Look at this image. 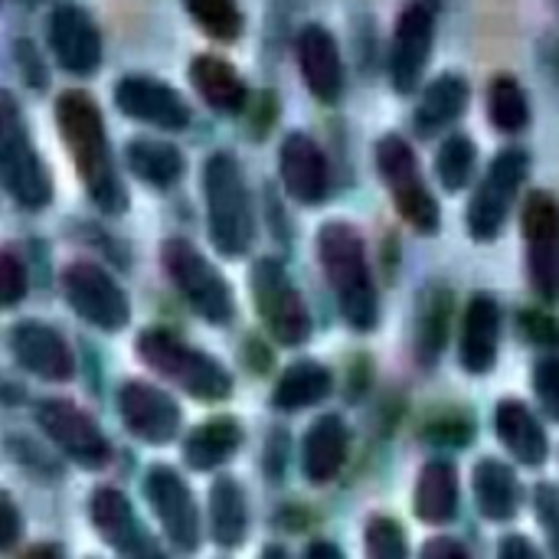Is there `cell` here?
Here are the masks:
<instances>
[{
  "label": "cell",
  "instance_id": "1",
  "mask_svg": "<svg viewBox=\"0 0 559 559\" xmlns=\"http://www.w3.org/2000/svg\"><path fill=\"white\" fill-rule=\"evenodd\" d=\"M56 124L62 134V144L85 183L88 200L118 216L128 206V193L124 183L118 177L115 167V154L108 144V131H105V118L102 108L95 105V98L82 88H69L56 98Z\"/></svg>",
  "mask_w": 559,
  "mask_h": 559
},
{
  "label": "cell",
  "instance_id": "2",
  "mask_svg": "<svg viewBox=\"0 0 559 559\" xmlns=\"http://www.w3.org/2000/svg\"><path fill=\"white\" fill-rule=\"evenodd\" d=\"M318 255L344 321L354 331H373L380 324V298L360 233L344 219L324 223L318 233Z\"/></svg>",
  "mask_w": 559,
  "mask_h": 559
},
{
  "label": "cell",
  "instance_id": "3",
  "mask_svg": "<svg viewBox=\"0 0 559 559\" xmlns=\"http://www.w3.org/2000/svg\"><path fill=\"white\" fill-rule=\"evenodd\" d=\"M203 200L210 239L223 255H242L252 246L255 219L239 160L229 151H213L203 160Z\"/></svg>",
  "mask_w": 559,
  "mask_h": 559
},
{
  "label": "cell",
  "instance_id": "4",
  "mask_svg": "<svg viewBox=\"0 0 559 559\" xmlns=\"http://www.w3.org/2000/svg\"><path fill=\"white\" fill-rule=\"evenodd\" d=\"M138 354H141V360L151 370L167 377L174 386H180L193 400L216 403V400H226L233 393V377H229V370L216 357L183 344L177 334H170L164 328L141 331Z\"/></svg>",
  "mask_w": 559,
  "mask_h": 559
},
{
  "label": "cell",
  "instance_id": "5",
  "mask_svg": "<svg viewBox=\"0 0 559 559\" xmlns=\"http://www.w3.org/2000/svg\"><path fill=\"white\" fill-rule=\"evenodd\" d=\"M0 180L23 210H43L52 200V180L10 92L0 95Z\"/></svg>",
  "mask_w": 559,
  "mask_h": 559
},
{
  "label": "cell",
  "instance_id": "6",
  "mask_svg": "<svg viewBox=\"0 0 559 559\" xmlns=\"http://www.w3.org/2000/svg\"><path fill=\"white\" fill-rule=\"evenodd\" d=\"M377 170H380V180L390 190L400 216L413 229L432 236L439 229V203L423 180L419 157H416L413 144L400 134H383L377 141Z\"/></svg>",
  "mask_w": 559,
  "mask_h": 559
},
{
  "label": "cell",
  "instance_id": "7",
  "mask_svg": "<svg viewBox=\"0 0 559 559\" xmlns=\"http://www.w3.org/2000/svg\"><path fill=\"white\" fill-rule=\"evenodd\" d=\"M160 262L180 298L210 324H229L233 318V292L226 278L206 262V255L187 239H167L160 249Z\"/></svg>",
  "mask_w": 559,
  "mask_h": 559
},
{
  "label": "cell",
  "instance_id": "8",
  "mask_svg": "<svg viewBox=\"0 0 559 559\" xmlns=\"http://www.w3.org/2000/svg\"><path fill=\"white\" fill-rule=\"evenodd\" d=\"M527 174H531V154L521 147H508L488 164V170L468 203V213H465V226H468L472 239H478V242L498 239Z\"/></svg>",
  "mask_w": 559,
  "mask_h": 559
},
{
  "label": "cell",
  "instance_id": "9",
  "mask_svg": "<svg viewBox=\"0 0 559 559\" xmlns=\"http://www.w3.org/2000/svg\"><path fill=\"white\" fill-rule=\"evenodd\" d=\"M249 282L255 311L265 321L269 334L285 347L305 344L311 337V314L285 265L278 259H259L249 272Z\"/></svg>",
  "mask_w": 559,
  "mask_h": 559
},
{
  "label": "cell",
  "instance_id": "10",
  "mask_svg": "<svg viewBox=\"0 0 559 559\" xmlns=\"http://www.w3.org/2000/svg\"><path fill=\"white\" fill-rule=\"evenodd\" d=\"M432 46H436V10L426 0H409L396 16L390 59H386L390 85L396 95H413L419 88L426 66L432 59Z\"/></svg>",
  "mask_w": 559,
  "mask_h": 559
},
{
  "label": "cell",
  "instance_id": "11",
  "mask_svg": "<svg viewBox=\"0 0 559 559\" xmlns=\"http://www.w3.org/2000/svg\"><path fill=\"white\" fill-rule=\"evenodd\" d=\"M46 43L59 69L69 75H92L102 66L105 46H102V29L92 20V13L72 0H62L49 10L46 16Z\"/></svg>",
  "mask_w": 559,
  "mask_h": 559
},
{
  "label": "cell",
  "instance_id": "12",
  "mask_svg": "<svg viewBox=\"0 0 559 559\" xmlns=\"http://www.w3.org/2000/svg\"><path fill=\"white\" fill-rule=\"evenodd\" d=\"M62 292L69 308L98 331H121L131 318V305L118 282L95 262H72L62 272Z\"/></svg>",
  "mask_w": 559,
  "mask_h": 559
},
{
  "label": "cell",
  "instance_id": "13",
  "mask_svg": "<svg viewBox=\"0 0 559 559\" xmlns=\"http://www.w3.org/2000/svg\"><path fill=\"white\" fill-rule=\"evenodd\" d=\"M527 239V269L540 298L559 301V200L547 190H534L521 213Z\"/></svg>",
  "mask_w": 559,
  "mask_h": 559
},
{
  "label": "cell",
  "instance_id": "14",
  "mask_svg": "<svg viewBox=\"0 0 559 559\" xmlns=\"http://www.w3.org/2000/svg\"><path fill=\"white\" fill-rule=\"evenodd\" d=\"M115 105L124 118L160 131H183L190 124L187 98L170 82L154 75H121L115 82Z\"/></svg>",
  "mask_w": 559,
  "mask_h": 559
},
{
  "label": "cell",
  "instance_id": "15",
  "mask_svg": "<svg viewBox=\"0 0 559 559\" xmlns=\"http://www.w3.org/2000/svg\"><path fill=\"white\" fill-rule=\"evenodd\" d=\"M144 495H147L167 540L177 550L193 554L200 547V514H197V501H193L187 481L170 465H154L144 478Z\"/></svg>",
  "mask_w": 559,
  "mask_h": 559
},
{
  "label": "cell",
  "instance_id": "16",
  "mask_svg": "<svg viewBox=\"0 0 559 559\" xmlns=\"http://www.w3.org/2000/svg\"><path fill=\"white\" fill-rule=\"evenodd\" d=\"M36 423L49 442H56L72 462L85 468H102L111 455L108 439L102 436L95 419H88L79 406L66 400H43L36 406Z\"/></svg>",
  "mask_w": 559,
  "mask_h": 559
},
{
  "label": "cell",
  "instance_id": "17",
  "mask_svg": "<svg viewBox=\"0 0 559 559\" xmlns=\"http://www.w3.org/2000/svg\"><path fill=\"white\" fill-rule=\"evenodd\" d=\"M278 177L295 203L318 206L331 193V164L321 144L305 131H288L278 144Z\"/></svg>",
  "mask_w": 559,
  "mask_h": 559
},
{
  "label": "cell",
  "instance_id": "18",
  "mask_svg": "<svg viewBox=\"0 0 559 559\" xmlns=\"http://www.w3.org/2000/svg\"><path fill=\"white\" fill-rule=\"evenodd\" d=\"M88 511L98 537L121 559H167L147 534V527L138 521L131 501L118 488H98L92 495Z\"/></svg>",
  "mask_w": 559,
  "mask_h": 559
},
{
  "label": "cell",
  "instance_id": "19",
  "mask_svg": "<svg viewBox=\"0 0 559 559\" xmlns=\"http://www.w3.org/2000/svg\"><path fill=\"white\" fill-rule=\"evenodd\" d=\"M295 52H298V69H301L308 92L321 105L341 102L347 75H344V59H341V46H337L334 33L321 23H308L298 29Z\"/></svg>",
  "mask_w": 559,
  "mask_h": 559
},
{
  "label": "cell",
  "instance_id": "20",
  "mask_svg": "<svg viewBox=\"0 0 559 559\" xmlns=\"http://www.w3.org/2000/svg\"><path fill=\"white\" fill-rule=\"evenodd\" d=\"M118 409H121V419H124L128 432L138 436L141 442L167 445L180 432L177 403L167 393H160L157 386H151V383H141V380L124 383L121 393H118Z\"/></svg>",
  "mask_w": 559,
  "mask_h": 559
},
{
  "label": "cell",
  "instance_id": "21",
  "mask_svg": "<svg viewBox=\"0 0 559 559\" xmlns=\"http://www.w3.org/2000/svg\"><path fill=\"white\" fill-rule=\"evenodd\" d=\"M10 354L26 373L49 383H66L75 373V357L69 344L59 337V331L39 321H16L10 328Z\"/></svg>",
  "mask_w": 559,
  "mask_h": 559
},
{
  "label": "cell",
  "instance_id": "22",
  "mask_svg": "<svg viewBox=\"0 0 559 559\" xmlns=\"http://www.w3.org/2000/svg\"><path fill=\"white\" fill-rule=\"evenodd\" d=\"M190 85L219 115H242L249 108V85L239 69L213 52H200L190 62Z\"/></svg>",
  "mask_w": 559,
  "mask_h": 559
},
{
  "label": "cell",
  "instance_id": "23",
  "mask_svg": "<svg viewBox=\"0 0 559 559\" xmlns=\"http://www.w3.org/2000/svg\"><path fill=\"white\" fill-rule=\"evenodd\" d=\"M501 341V308L491 295H475L462 324V367L468 373H488L498 360Z\"/></svg>",
  "mask_w": 559,
  "mask_h": 559
},
{
  "label": "cell",
  "instance_id": "24",
  "mask_svg": "<svg viewBox=\"0 0 559 559\" xmlns=\"http://www.w3.org/2000/svg\"><path fill=\"white\" fill-rule=\"evenodd\" d=\"M468 102H472L468 79L459 75V72H442V75H436L423 88L419 105H416V115H413V124H416L419 134L432 138V134L445 131L449 124H455L465 115Z\"/></svg>",
  "mask_w": 559,
  "mask_h": 559
},
{
  "label": "cell",
  "instance_id": "25",
  "mask_svg": "<svg viewBox=\"0 0 559 559\" xmlns=\"http://www.w3.org/2000/svg\"><path fill=\"white\" fill-rule=\"evenodd\" d=\"M347 449H350V432L341 416L314 419V426L305 432V445H301L305 478L311 485H328L331 478H337V472L347 462Z\"/></svg>",
  "mask_w": 559,
  "mask_h": 559
},
{
  "label": "cell",
  "instance_id": "26",
  "mask_svg": "<svg viewBox=\"0 0 559 559\" xmlns=\"http://www.w3.org/2000/svg\"><path fill=\"white\" fill-rule=\"evenodd\" d=\"M495 432H498V439L508 445V452H511L518 462L531 465V468L544 465L547 455H550L544 426L534 419V413H531L521 400H504V403H498V409H495Z\"/></svg>",
  "mask_w": 559,
  "mask_h": 559
},
{
  "label": "cell",
  "instance_id": "27",
  "mask_svg": "<svg viewBox=\"0 0 559 559\" xmlns=\"http://www.w3.org/2000/svg\"><path fill=\"white\" fill-rule=\"evenodd\" d=\"M124 164L138 180H144L147 187H160V190L174 187L187 170L180 147L160 138H131L124 144Z\"/></svg>",
  "mask_w": 559,
  "mask_h": 559
},
{
  "label": "cell",
  "instance_id": "28",
  "mask_svg": "<svg viewBox=\"0 0 559 559\" xmlns=\"http://www.w3.org/2000/svg\"><path fill=\"white\" fill-rule=\"evenodd\" d=\"M242 445V429L236 419L229 416H216L203 426H197L187 442H183V462L193 472H213L219 465H226Z\"/></svg>",
  "mask_w": 559,
  "mask_h": 559
},
{
  "label": "cell",
  "instance_id": "29",
  "mask_svg": "<svg viewBox=\"0 0 559 559\" xmlns=\"http://www.w3.org/2000/svg\"><path fill=\"white\" fill-rule=\"evenodd\" d=\"M413 508L423 524H449L459 514V472L452 462L439 459L423 468Z\"/></svg>",
  "mask_w": 559,
  "mask_h": 559
},
{
  "label": "cell",
  "instance_id": "30",
  "mask_svg": "<svg viewBox=\"0 0 559 559\" xmlns=\"http://www.w3.org/2000/svg\"><path fill=\"white\" fill-rule=\"evenodd\" d=\"M475 501L488 521H495V524L511 521L521 504L518 475L498 459H481L475 468Z\"/></svg>",
  "mask_w": 559,
  "mask_h": 559
},
{
  "label": "cell",
  "instance_id": "31",
  "mask_svg": "<svg viewBox=\"0 0 559 559\" xmlns=\"http://www.w3.org/2000/svg\"><path fill=\"white\" fill-rule=\"evenodd\" d=\"M334 390V377L328 367L314 364V360H298L292 364L282 380L275 383L272 393V406L282 413H295V409H308L321 400H328Z\"/></svg>",
  "mask_w": 559,
  "mask_h": 559
},
{
  "label": "cell",
  "instance_id": "32",
  "mask_svg": "<svg viewBox=\"0 0 559 559\" xmlns=\"http://www.w3.org/2000/svg\"><path fill=\"white\" fill-rule=\"evenodd\" d=\"M210 531L219 547H239L249 534V508L242 485L229 475L216 478L210 488Z\"/></svg>",
  "mask_w": 559,
  "mask_h": 559
},
{
  "label": "cell",
  "instance_id": "33",
  "mask_svg": "<svg viewBox=\"0 0 559 559\" xmlns=\"http://www.w3.org/2000/svg\"><path fill=\"white\" fill-rule=\"evenodd\" d=\"M488 121L501 134H521L531 124V98L511 72H498L488 82Z\"/></svg>",
  "mask_w": 559,
  "mask_h": 559
},
{
  "label": "cell",
  "instance_id": "34",
  "mask_svg": "<svg viewBox=\"0 0 559 559\" xmlns=\"http://www.w3.org/2000/svg\"><path fill=\"white\" fill-rule=\"evenodd\" d=\"M449 311H452V295L442 285H429V292L419 305V324H416V354L426 367H432L445 347Z\"/></svg>",
  "mask_w": 559,
  "mask_h": 559
},
{
  "label": "cell",
  "instance_id": "35",
  "mask_svg": "<svg viewBox=\"0 0 559 559\" xmlns=\"http://www.w3.org/2000/svg\"><path fill=\"white\" fill-rule=\"evenodd\" d=\"M478 164V144L468 134H449L436 151V177L449 193H459L472 183Z\"/></svg>",
  "mask_w": 559,
  "mask_h": 559
},
{
  "label": "cell",
  "instance_id": "36",
  "mask_svg": "<svg viewBox=\"0 0 559 559\" xmlns=\"http://www.w3.org/2000/svg\"><path fill=\"white\" fill-rule=\"evenodd\" d=\"M190 20L216 43H236L246 29L239 0H183Z\"/></svg>",
  "mask_w": 559,
  "mask_h": 559
},
{
  "label": "cell",
  "instance_id": "37",
  "mask_svg": "<svg viewBox=\"0 0 559 559\" xmlns=\"http://www.w3.org/2000/svg\"><path fill=\"white\" fill-rule=\"evenodd\" d=\"M367 559H409L406 534L393 518H373L364 534Z\"/></svg>",
  "mask_w": 559,
  "mask_h": 559
},
{
  "label": "cell",
  "instance_id": "38",
  "mask_svg": "<svg viewBox=\"0 0 559 559\" xmlns=\"http://www.w3.org/2000/svg\"><path fill=\"white\" fill-rule=\"evenodd\" d=\"M534 390L544 406V413L559 423V357H547L534 370Z\"/></svg>",
  "mask_w": 559,
  "mask_h": 559
},
{
  "label": "cell",
  "instance_id": "39",
  "mask_svg": "<svg viewBox=\"0 0 559 559\" xmlns=\"http://www.w3.org/2000/svg\"><path fill=\"white\" fill-rule=\"evenodd\" d=\"M20 298H26V269L13 249H3L0 252V301L13 308Z\"/></svg>",
  "mask_w": 559,
  "mask_h": 559
},
{
  "label": "cell",
  "instance_id": "40",
  "mask_svg": "<svg viewBox=\"0 0 559 559\" xmlns=\"http://www.w3.org/2000/svg\"><path fill=\"white\" fill-rule=\"evenodd\" d=\"M537 521L550 540V550H554V559H559V488L557 485H537Z\"/></svg>",
  "mask_w": 559,
  "mask_h": 559
},
{
  "label": "cell",
  "instance_id": "41",
  "mask_svg": "<svg viewBox=\"0 0 559 559\" xmlns=\"http://www.w3.org/2000/svg\"><path fill=\"white\" fill-rule=\"evenodd\" d=\"M521 331L534 341V344H559V324L547 314L537 311H524L521 314Z\"/></svg>",
  "mask_w": 559,
  "mask_h": 559
},
{
  "label": "cell",
  "instance_id": "42",
  "mask_svg": "<svg viewBox=\"0 0 559 559\" xmlns=\"http://www.w3.org/2000/svg\"><path fill=\"white\" fill-rule=\"evenodd\" d=\"M16 66H20V72H23V79L33 85V88H43V82H46V69H43V59H39V52L33 49V43H26V39H16Z\"/></svg>",
  "mask_w": 559,
  "mask_h": 559
},
{
  "label": "cell",
  "instance_id": "43",
  "mask_svg": "<svg viewBox=\"0 0 559 559\" xmlns=\"http://www.w3.org/2000/svg\"><path fill=\"white\" fill-rule=\"evenodd\" d=\"M419 559H472V557H468V550H465L459 540H452V537H436V540H429V544L423 547V557Z\"/></svg>",
  "mask_w": 559,
  "mask_h": 559
},
{
  "label": "cell",
  "instance_id": "44",
  "mask_svg": "<svg viewBox=\"0 0 559 559\" xmlns=\"http://www.w3.org/2000/svg\"><path fill=\"white\" fill-rule=\"evenodd\" d=\"M20 537V514H16V504L10 501V495H3V534H0V547L10 550Z\"/></svg>",
  "mask_w": 559,
  "mask_h": 559
},
{
  "label": "cell",
  "instance_id": "45",
  "mask_svg": "<svg viewBox=\"0 0 559 559\" xmlns=\"http://www.w3.org/2000/svg\"><path fill=\"white\" fill-rule=\"evenodd\" d=\"M501 559H544L540 557V550L527 540V537H504V544H501Z\"/></svg>",
  "mask_w": 559,
  "mask_h": 559
},
{
  "label": "cell",
  "instance_id": "46",
  "mask_svg": "<svg viewBox=\"0 0 559 559\" xmlns=\"http://www.w3.org/2000/svg\"><path fill=\"white\" fill-rule=\"evenodd\" d=\"M272 121H275V95L265 92L262 95V108H255V115H252V131L255 134H265Z\"/></svg>",
  "mask_w": 559,
  "mask_h": 559
},
{
  "label": "cell",
  "instance_id": "47",
  "mask_svg": "<svg viewBox=\"0 0 559 559\" xmlns=\"http://www.w3.org/2000/svg\"><path fill=\"white\" fill-rule=\"evenodd\" d=\"M475 429H468V426H436V429H429V439L432 442H452V445H462V442H468V436H472Z\"/></svg>",
  "mask_w": 559,
  "mask_h": 559
},
{
  "label": "cell",
  "instance_id": "48",
  "mask_svg": "<svg viewBox=\"0 0 559 559\" xmlns=\"http://www.w3.org/2000/svg\"><path fill=\"white\" fill-rule=\"evenodd\" d=\"M305 559H344V554H341L334 544H328V540H314V544L305 550Z\"/></svg>",
  "mask_w": 559,
  "mask_h": 559
},
{
  "label": "cell",
  "instance_id": "49",
  "mask_svg": "<svg viewBox=\"0 0 559 559\" xmlns=\"http://www.w3.org/2000/svg\"><path fill=\"white\" fill-rule=\"evenodd\" d=\"M20 559H62V550L59 547H49V544H43V547H33V550H26Z\"/></svg>",
  "mask_w": 559,
  "mask_h": 559
},
{
  "label": "cell",
  "instance_id": "50",
  "mask_svg": "<svg viewBox=\"0 0 559 559\" xmlns=\"http://www.w3.org/2000/svg\"><path fill=\"white\" fill-rule=\"evenodd\" d=\"M259 559H288V554H285L282 547H265V550L259 554Z\"/></svg>",
  "mask_w": 559,
  "mask_h": 559
},
{
  "label": "cell",
  "instance_id": "51",
  "mask_svg": "<svg viewBox=\"0 0 559 559\" xmlns=\"http://www.w3.org/2000/svg\"><path fill=\"white\" fill-rule=\"evenodd\" d=\"M26 3H36V0H26Z\"/></svg>",
  "mask_w": 559,
  "mask_h": 559
}]
</instances>
